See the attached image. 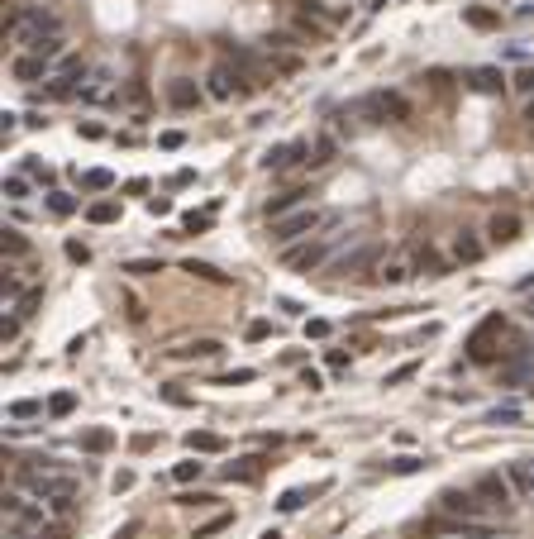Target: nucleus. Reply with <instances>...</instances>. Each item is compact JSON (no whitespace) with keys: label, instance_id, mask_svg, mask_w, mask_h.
I'll return each instance as SVG.
<instances>
[{"label":"nucleus","instance_id":"f257e3e1","mask_svg":"<svg viewBox=\"0 0 534 539\" xmlns=\"http://www.w3.org/2000/svg\"><path fill=\"white\" fill-rule=\"evenodd\" d=\"M19 487L53 501V496H77V477L58 468L53 459H43V463H19Z\"/></svg>","mask_w":534,"mask_h":539},{"label":"nucleus","instance_id":"f03ea898","mask_svg":"<svg viewBox=\"0 0 534 539\" xmlns=\"http://www.w3.org/2000/svg\"><path fill=\"white\" fill-rule=\"evenodd\" d=\"M330 224H339V215L315 210V206H300V210H291V215H282V220H267V239L282 244V248H291L296 239H310L315 229H330Z\"/></svg>","mask_w":534,"mask_h":539},{"label":"nucleus","instance_id":"7ed1b4c3","mask_svg":"<svg viewBox=\"0 0 534 539\" xmlns=\"http://www.w3.org/2000/svg\"><path fill=\"white\" fill-rule=\"evenodd\" d=\"M506 330H511V325H506V315H501V310L482 320V325H477V330L468 334V358H472V363H496V358L506 353V349H501Z\"/></svg>","mask_w":534,"mask_h":539},{"label":"nucleus","instance_id":"20e7f679","mask_svg":"<svg viewBox=\"0 0 534 539\" xmlns=\"http://www.w3.org/2000/svg\"><path fill=\"white\" fill-rule=\"evenodd\" d=\"M330 253H334V244H330V239H310V244H300V248H286V253H282V263H286L291 272H315V268H320V263H325Z\"/></svg>","mask_w":534,"mask_h":539},{"label":"nucleus","instance_id":"39448f33","mask_svg":"<svg viewBox=\"0 0 534 539\" xmlns=\"http://www.w3.org/2000/svg\"><path fill=\"white\" fill-rule=\"evenodd\" d=\"M439 511H444V516H454V520H477L482 501H477L472 492H458V487H449V492H439Z\"/></svg>","mask_w":534,"mask_h":539},{"label":"nucleus","instance_id":"423d86ee","mask_svg":"<svg viewBox=\"0 0 534 539\" xmlns=\"http://www.w3.org/2000/svg\"><path fill=\"white\" fill-rule=\"evenodd\" d=\"M305 153H310V143H277V148H267V153H263V167H267V172H286V167H291V162H300V158H305ZM305 162H310V158H305Z\"/></svg>","mask_w":534,"mask_h":539},{"label":"nucleus","instance_id":"0eeeda50","mask_svg":"<svg viewBox=\"0 0 534 539\" xmlns=\"http://www.w3.org/2000/svg\"><path fill=\"white\" fill-rule=\"evenodd\" d=\"M477 496H482V506H501V511H511V477L487 473L482 482H477Z\"/></svg>","mask_w":534,"mask_h":539},{"label":"nucleus","instance_id":"6e6552de","mask_svg":"<svg viewBox=\"0 0 534 539\" xmlns=\"http://www.w3.org/2000/svg\"><path fill=\"white\" fill-rule=\"evenodd\" d=\"M48 63H53V58H43V53H19L15 63H10V77L15 81H43Z\"/></svg>","mask_w":534,"mask_h":539},{"label":"nucleus","instance_id":"1a4fd4ad","mask_svg":"<svg viewBox=\"0 0 534 539\" xmlns=\"http://www.w3.org/2000/svg\"><path fill=\"white\" fill-rule=\"evenodd\" d=\"M167 105H172V110H196V105H201V86L191 77L167 81Z\"/></svg>","mask_w":534,"mask_h":539},{"label":"nucleus","instance_id":"9d476101","mask_svg":"<svg viewBox=\"0 0 534 539\" xmlns=\"http://www.w3.org/2000/svg\"><path fill=\"white\" fill-rule=\"evenodd\" d=\"M377 244H362V248H353V253H344V258H334V272L339 277H353V272H362V268H372L377 263Z\"/></svg>","mask_w":534,"mask_h":539},{"label":"nucleus","instance_id":"9b49d317","mask_svg":"<svg viewBox=\"0 0 534 539\" xmlns=\"http://www.w3.org/2000/svg\"><path fill=\"white\" fill-rule=\"evenodd\" d=\"M434 530H439V535H463V539H491L496 535L487 520H454V516H444Z\"/></svg>","mask_w":534,"mask_h":539},{"label":"nucleus","instance_id":"f8f14e48","mask_svg":"<svg viewBox=\"0 0 534 539\" xmlns=\"http://www.w3.org/2000/svg\"><path fill=\"white\" fill-rule=\"evenodd\" d=\"M472 86V91H482V95H501L506 77H501V67H472L468 77H463Z\"/></svg>","mask_w":534,"mask_h":539},{"label":"nucleus","instance_id":"ddd939ff","mask_svg":"<svg viewBox=\"0 0 534 539\" xmlns=\"http://www.w3.org/2000/svg\"><path fill=\"white\" fill-rule=\"evenodd\" d=\"M263 468H267L263 454H248V459H239V463H229V468H224V482H258V477H263Z\"/></svg>","mask_w":534,"mask_h":539},{"label":"nucleus","instance_id":"4468645a","mask_svg":"<svg viewBox=\"0 0 534 539\" xmlns=\"http://www.w3.org/2000/svg\"><path fill=\"white\" fill-rule=\"evenodd\" d=\"M534 377V353H520V358H506L501 367V387H520V382Z\"/></svg>","mask_w":534,"mask_h":539},{"label":"nucleus","instance_id":"2eb2a0df","mask_svg":"<svg viewBox=\"0 0 534 539\" xmlns=\"http://www.w3.org/2000/svg\"><path fill=\"white\" fill-rule=\"evenodd\" d=\"M487 234H491V244H515L520 239V215H491V224H487Z\"/></svg>","mask_w":534,"mask_h":539},{"label":"nucleus","instance_id":"dca6fc26","mask_svg":"<svg viewBox=\"0 0 534 539\" xmlns=\"http://www.w3.org/2000/svg\"><path fill=\"white\" fill-rule=\"evenodd\" d=\"M305 196H310V191H282V196H272V201H267V220H282V215H291V210H300L305 206Z\"/></svg>","mask_w":534,"mask_h":539},{"label":"nucleus","instance_id":"f3484780","mask_svg":"<svg viewBox=\"0 0 534 539\" xmlns=\"http://www.w3.org/2000/svg\"><path fill=\"white\" fill-rule=\"evenodd\" d=\"M187 449L191 454H224V434H215V429H191Z\"/></svg>","mask_w":534,"mask_h":539},{"label":"nucleus","instance_id":"a211bd4d","mask_svg":"<svg viewBox=\"0 0 534 539\" xmlns=\"http://www.w3.org/2000/svg\"><path fill=\"white\" fill-rule=\"evenodd\" d=\"M334 158H339V139H334V134H315V143H310V167H330Z\"/></svg>","mask_w":534,"mask_h":539},{"label":"nucleus","instance_id":"6ab92c4d","mask_svg":"<svg viewBox=\"0 0 534 539\" xmlns=\"http://www.w3.org/2000/svg\"><path fill=\"white\" fill-rule=\"evenodd\" d=\"M234 72H229V67H215V72H210V77H205V91L215 95V100H229V95H234Z\"/></svg>","mask_w":534,"mask_h":539},{"label":"nucleus","instance_id":"aec40b11","mask_svg":"<svg viewBox=\"0 0 534 539\" xmlns=\"http://www.w3.org/2000/svg\"><path fill=\"white\" fill-rule=\"evenodd\" d=\"M224 344L220 339H191V344H182V349H172V358H215Z\"/></svg>","mask_w":534,"mask_h":539},{"label":"nucleus","instance_id":"412c9836","mask_svg":"<svg viewBox=\"0 0 534 539\" xmlns=\"http://www.w3.org/2000/svg\"><path fill=\"white\" fill-rule=\"evenodd\" d=\"M110 444H115V429H105V425H95V429L81 434V449H86V454H105Z\"/></svg>","mask_w":534,"mask_h":539},{"label":"nucleus","instance_id":"4be33fe9","mask_svg":"<svg viewBox=\"0 0 534 539\" xmlns=\"http://www.w3.org/2000/svg\"><path fill=\"white\" fill-rule=\"evenodd\" d=\"M511 487H515V492H525V496H534V468H530V459L525 463H511Z\"/></svg>","mask_w":534,"mask_h":539},{"label":"nucleus","instance_id":"5701e85b","mask_svg":"<svg viewBox=\"0 0 534 539\" xmlns=\"http://www.w3.org/2000/svg\"><path fill=\"white\" fill-rule=\"evenodd\" d=\"M463 19H468L472 29H496V24H501V15H496V10H487V5H468V10H463Z\"/></svg>","mask_w":534,"mask_h":539},{"label":"nucleus","instance_id":"b1692460","mask_svg":"<svg viewBox=\"0 0 534 539\" xmlns=\"http://www.w3.org/2000/svg\"><path fill=\"white\" fill-rule=\"evenodd\" d=\"M72 411H77V392H53V397H48V415H53V420H67Z\"/></svg>","mask_w":534,"mask_h":539},{"label":"nucleus","instance_id":"393cba45","mask_svg":"<svg viewBox=\"0 0 534 539\" xmlns=\"http://www.w3.org/2000/svg\"><path fill=\"white\" fill-rule=\"evenodd\" d=\"M86 220L91 224H115L120 220V206H115V201H91V206H86Z\"/></svg>","mask_w":534,"mask_h":539},{"label":"nucleus","instance_id":"a878e982","mask_svg":"<svg viewBox=\"0 0 534 539\" xmlns=\"http://www.w3.org/2000/svg\"><path fill=\"white\" fill-rule=\"evenodd\" d=\"M454 258L458 263H477V258H482V244H477L472 234H458L454 239Z\"/></svg>","mask_w":534,"mask_h":539},{"label":"nucleus","instance_id":"bb28decb","mask_svg":"<svg viewBox=\"0 0 534 539\" xmlns=\"http://www.w3.org/2000/svg\"><path fill=\"white\" fill-rule=\"evenodd\" d=\"M0 253H5V258H24V253H29L24 234H19V229H5V234H0Z\"/></svg>","mask_w":534,"mask_h":539},{"label":"nucleus","instance_id":"cd10ccee","mask_svg":"<svg viewBox=\"0 0 534 539\" xmlns=\"http://www.w3.org/2000/svg\"><path fill=\"white\" fill-rule=\"evenodd\" d=\"M310 496H315V487H310V492H305V487H291V492L277 496V511H286V516H291V511H300L305 501H310Z\"/></svg>","mask_w":534,"mask_h":539},{"label":"nucleus","instance_id":"c85d7f7f","mask_svg":"<svg viewBox=\"0 0 534 539\" xmlns=\"http://www.w3.org/2000/svg\"><path fill=\"white\" fill-rule=\"evenodd\" d=\"M234 525V511H220V516H210L205 525H196V539H210V535H220V530H229Z\"/></svg>","mask_w":534,"mask_h":539},{"label":"nucleus","instance_id":"c756f323","mask_svg":"<svg viewBox=\"0 0 534 539\" xmlns=\"http://www.w3.org/2000/svg\"><path fill=\"white\" fill-rule=\"evenodd\" d=\"M120 272H129V277H157V272H162V263H157V258H129Z\"/></svg>","mask_w":534,"mask_h":539},{"label":"nucleus","instance_id":"7c9ffc66","mask_svg":"<svg viewBox=\"0 0 534 539\" xmlns=\"http://www.w3.org/2000/svg\"><path fill=\"white\" fill-rule=\"evenodd\" d=\"M182 272H191V277H205V282H224V272H215L210 263H201V258H187V263H182Z\"/></svg>","mask_w":534,"mask_h":539},{"label":"nucleus","instance_id":"2f4dec72","mask_svg":"<svg viewBox=\"0 0 534 539\" xmlns=\"http://www.w3.org/2000/svg\"><path fill=\"white\" fill-rule=\"evenodd\" d=\"M81 187H86V191H110V187H115V177L105 172V167H91V172L81 177Z\"/></svg>","mask_w":534,"mask_h":539},{"label":"nucleus","instance_id":"473e14b6","mask_svg":"<svg viewBox=\"0 0 534 539\" xmlns=\"http://www.w3.org/2000/svg\"><path fill=\"white\" fill-rule=\"evenodd\" d=\"M406 277H410V268H406V263H382V268H377V282H387V286L406 282Z\"/></svg>","mask_w":534,"mask_h":539},{"label":"nucleus","instance_id":"72a5a7b5","mask_svg":"<svg viewBox=\"0 0 534 539\" xmlns=\"http://www.w3.org/2000/svg\"><path fill=\"white\" fill-rule=\"evenodd\" d=\"M220 496H210V492H182L177 496V506H187V511H201V506H215Z\"/></svg>","mask_w":534,"mask_h":539},{"label":"nucleus","instance_id":"f704fd0d","mask_svg":"<svg viewBox=\"0 0 534 539\" xmlns=\"http://www.w3.org/2000/svg\"><path fill=\"white\" fill-rule=\"evenodd\" d=\"M387 115L392 120H410V100L401 91H387Z\"/></svg>","mask_w":534,"mask_h":539},{"label":"nucleus","instance_id":"c9c22d12","mask_svg":"<svg viewBox=\"0 0 534 539\" xmlns=\"http://www.w3.org/2000/svg\"><path fill=\"white\" fill-rule=\"evenodd\" d=\"M48 210H53V215H72V210H77V201H72L67 191H48Z\"/></svg>","mask_w":534,"mask_h":539},{"label":"nucleus","instance_id":"e433bc0d","mask_svg":"<svg viewBox=\"0 0 534 539\" xmlns=\"http://www.w3.org/2000/svg\"><path fill=\"white\" fill-rule=\"evenodd\" d=\"M205 229H210V215H196V210L182 215V234H205Z\"/></svg>","mask_w":534,"mask_h":539},{"label":"nucleus","instance_id":"4c0bfd02","mask_svg":"<svg viewBox=\"0 0 534 539\" xmlns=\"http://www.w3.org/2000/svg\"><path fill=\"white\" fill-rule=\"evenodd\" d=\"M424 463H429V459H415V454H406V459H392V473H396V477H406V473H420Z\"/></svg>","mask_w":534,"mask_h":539},{"label":"nucleus","instance_id":"58836bf2","mask_svg":"<svg viewBox=\"0 0 534 539\" xmlns=\"http://www.w3.org/2000/svg\"><path fill=\"white\" fill-rule=\"evenodd\" d=\"M520 411L515 406H496V411H487V425H515Z\"/></svg>","mask_w":534,"mask_h":539},{"label":"nucleus","instance_id":"ea45409f","mask_svg":"<svg viewBox=\"0 0 534 539\" xmlns=\"http://www.w3.org/2000/svg\"><path fill=\"white\" fill-rule=\"evenodd\" d=\"M201 468H205V463L187 459V463H177V468H172V477H177V482H196V477H201Z\"/></svg>","mask_w":534,"mask_h":539},{"label":"nucleus","instance_id":"a19ab883","mask_svg":"<svg viewBox=\"0 0 534 539\" xmlns=\"http://www.w3.org/2000/svg\"><path fill=\"white\" fill-rule=\"evenodd\" d=\"M38 301H43V291H38V286H29V291L19 296V320H24V315H33V310H38Z\"/></svg>","mask_w":534,"mask_h":539},{"label":"nucleus","instance_id":"79ce46f5","mask_svg":"<svg viewBox=\"0 0 534 539\" xmlns=\"http://www.w3.org/2000/svg\"><path fill=\"white\" fill-rule=\"evenodd\" d=\"M157 397L167 401V406H191V397L182 392V387H172V382H167V387H157Z\"/></svg>","mask_w":534,"mask_h":539},{"label":"nucleus","instance_id":"37998d69","mask_svg":"<svg viewBox=\"0 0 534 539\" xmlns=\"http://www.w3.org/2000/svg\"><path fill=\"white\" fill-rule=\"evenodd\" d=\"M5 196H10V201H24V196H29V182H24V177H5Z\"/></svg>","mask_w":534,"mask_h":539},{"label":"nucleus","instance_id":"c03bdc74","mask_svg":"<svg viewBox=\"0 0 534 539\" xmlns=\"http://www.w3.org/2000/svg\"><path fill=\"white\" fill-rule=\"evenodd\" d=\"M63 253L72 258V263H91V248H86V244H77V239H67V244H63Z\"/></svg>","mask_w":534,"mask_h":539},{"label":"nucleus","instance_id":"a18cd8bd","mask_svg":"<svg viewBox=\"0 0 534 539\" xmlns=\"http://www.w3.org/2000/svg\"><path fill=\"white\" fill-rule=\"evenodd\" d=\"M38 411H43L38 401H15V406H10V415H15V420H33Z\"/></svg>","mask_w":534,"mask_h":539},{"label":"nucleus","instance_id":"49530a36","mask_svg":"<svg viewBox=\"0 0 534 539\" xmlns=\"http://www.w3.org/2000/svg\"><path fill=\"white\" fill-rule=\"evenodd\" d=\"M511 81H515V91L534 95V67H520V72H515V77H511Z\"/></svg>","mask_w":534,"mask_h":539},{"label":"nucleus","instance_id":"de8ad7c7","mask_svg":"<svg viewBox=\"0 0 534 539\" xmlns=\"http://www.w3.org/2000/svg\"><path fill=\"white\" fill-rule=\"evenodd\" d=\"M48 511H58V516H72V511H77V496H53V501H48Z\"/></svg>","mask_w":534,"mask_h":539},{"label":"nucleus","instance_id":"09e8293b","mask_svg":"<svg viewBox=\"0 0 534 539\" xmlns=\"http://www.w3.org/2000/svg\"><path fill=\"white\" fill-rule=\"evenodd\" d=\"M244 334H248L253 344H263L267 334H272V325H267V320H253V325H248V330H244Z\"/></svg>","mask_w":534,"mask_h":539},{"label":"nucleus","instance_id":"8fccbe9b","mask_svg":"<svg viewBox=\"0 0 534 539\" xmlns=\"http://www.w3.org/2000/svg\"><path fill=\"white\" fill-rule=\"evenodd\" d=\"M258 377V372H253V367H239V372H229V377H220L224 387H244V382H253Z\"/></svg>","mask_w":534,"mask_h":539},{"label":"nucleus","instance_id":"3c124183","mask_svg":"<svg viewBox=\"0 0 534 539\" xmlns=\"http://www.w3.org/2000/svg\"><path fill=\"white\" fill-rule=\"evenodd\" d=\"M330 334V320H305V339H325Z\"/></svg>","mask_w":534,"mask_h":539},{"label":"nucleus","instance_id":"603ef678","mask_svg":"<svg viewBox=\"0 0 534 539\" xmlns=\"http://www.w3.org/2000/svg\"><path fill=\"white\" fill-rule=\"evenodd\" d=\"M406 377H415V363H401L396 372H387V387H396V382H406Z\"/></svg>","mask_w":534,"mask_h":539},{"label":"nucleus","instance_id":"864d4df0","mask_svg":"<svg viewBox=\"0 0 534 539\" xmlns=\"http://www.w3.org/2000/svg\"><path fill=\"white\" fill-rule=\"evenodd\" d=\"M325 363H330L334 372H344V367H348V353L344 349H330V353H325Z\"/></svg>","mask_w":534,"mask_h":539},{"label":"nucleus","instance_id":"5fc2aeb1","mask_svg":"<svg viewBox=\"0 0 534 539\" xmlns=\"http://www.w3.org/2000/svg\"><path fill=\"white\" fill-rule=\"evenodd\" d=\"M0 339H5V344H15V339H19V315H15V320H5V325H0Z\"/></svg>","mask_w":534,"mask_h":539},{"label":"nucleus","instance_id":"6e6d98bb","mask_svg":"<svg viewBox=\"0 0 534 539\" xmlns=\"http://www.w3.org/2000/svg\"><path fill=\"white\" fill-rule=\"evenodd\" d=\"M157 143H162V148H182V143H187V134H182V129H167Z\"/></svg>","mask_w":534,"mask_h":539},{"label":"nucleus","instance_id":"4d7b16f0","mask_svg":"<svg viewBox=\"0 0 534 539\" xmlns=\"http://www.w3.org/2000/svg\"><path fill=\"white\" fill-rule=\"evenodd\" d=\"M300 387H310V392H320V387H325V377H320L315 367H305V372H300Z\"/></svg>","mask_w":534,"mask_h":539},{"label":"nucleus","instance_id":"13d9d810","mask_svg":"<svg viewBox=\"0 0 534 539\" xmlns=\"http://www.w3.org/2000/svg\"><path fill=\"white\" fill-rule=\"evenodd\" d=\"M148 210H153V215H172V201H167V196H153Z\"/></svg>","mask_w":534,"mask_h":539},{"label":"nucleus","instance_id":"bf43d9fd","mask_svg":"<svg viewBox=\"0 0 534 539\" xmlns=\"http://www.w3.org/2000/svg\"><path fill=\"white\" fill-rule=\"evenodd\" d=\"M129 487H134V473L120 468V473H115V492H129Z\"/></svg>","mask_w":534,"mask_h":539},{"label":"nucleus","instance_id":"052dcab7","mask_svg":"<svg viewBox=\"0 0 534 539\" xmlns=\"http://www.w3.org/2000/svg\"><path fill=\"white\" fill-rule=\"evenodd\" d=\"M134 530H139L134 520H129V525H120V530H115V539H134Z\"/></svg>","mask_w":534,"mask_h":539},{"label":"nucleus","instance_id":"680f3d73","mask_svg":"<svg viewBox=\"0 0 534 539\" xmlns=\"http://www.w3.org/2000/svg\"><path fill=\"white\" fill-rule=\"evenodd\" d=\"M525 125L534 129V100H530V105H525Z\"/></svg>","mask_w":534,"mask_h":539},{"label":"nucleus","instance_id":"e2e57ef3","mask_svg":"<svg viewBox=\"0 0 534 539\" xmlns=\"http://www.w3.org/2000/svg\"><path fill=\"white\" fill-rule=\"evenodd\" d=\"M258 539H282V535H277V530H263V535H258Z\"/></svg>","mask_w":534,"mask_h":539},{"label":"nucleus","instance_id":"0e129e2a","mask_svg":"<svg viewBox=\"0 0 534 539\" xmlns=\"http://www.w3.org/2000/svg\"><path fill=\"white\" fill-rule=\"evenodd\" d=\"M525 310H530V320H534V301H530V305H525Z\"/></svg>","mask_w":534,"mask_h":539},{"label":"nucleus","instance_id":"69168bd1","mask_svg":"<svg viewBox=\"0 0 534 539\" xmlns=\"http://www.w3.org/2000/svg\"><path fill=\"white\" fill-rule=\"evenodd\" d=\"M530 468H534V459H530Z\"/></svg>","mask_w":534,"mask_h":539}]
</instances>
